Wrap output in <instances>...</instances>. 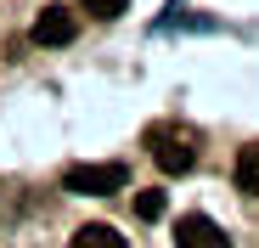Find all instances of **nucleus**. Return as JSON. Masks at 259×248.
<instances>
[{"mask_svg":"<svg viewBox=\"0 0 259 248\" xmlns=\"http://www.w3.org/2000/svg\"><path fill=\"white\" fill-rule=\"evenodd\" d=\"M147 147H152V163H158L163 175L197 170V136L181 130V124H152V130H147Z\"/></svg>","mask_w":259,"mask_h":248,"instance_id":"1","label":"nucleus"},{"mask_svg":"<svg viewBox=\"0 0 259 248\" xmlns=\"http://www.w3.org/2000/svg\"><path fill=\"white\" fill-rule=\"evenodd\" d=\"M124 186H130L124 163H73V170H62V192H73V197H113Z\"/></svg>","mask_w":259,"mask_h":248,"instance_id":"2","label":"nucleus"},{"mask_svg":"<svg viewBox=\"0 0 259 248\" xmlns=\"http://www.w3.org/2000/svg\"><path fill=\"white\" fill-rule=\"evenodd\" d=\"M79 34V12L73 6H46L34 17V46H68Z\"/></svg>","mask_w":259,"mask_h":248,"instance_id":"3","label":"nucleus"},{"mask_svg":"<svg viewBox=\"0 0 259 248\" xmlns=\"http://www.w3.org/2000/svg\"><path fill=\"white\" fill-rule=\"evenodd\" d=\"M175 237H181V248H231V237L214 226L208 215H181Z\"/></svg>","mask_w":259,"mask_h":248,"instance_id":"4","label":"nucleus"},{"mask_svg":"<svg viewBox=\"0 0 259 248\" xmlns=\"http://www.w3.org/2000/svg\"><path fill=\"white\" fill-rule=\"evenodd\" d=\"M237 192L259 197V141H248V147L237 152Z\"/></svg>","mask_w":259,"mask_h":248,"instance_id":"5","label":"nucleus"},{"mask_svg":"<svg viewBox=\"0 0 259 248\" xmlns=\"http://www.w3.org/2000/svg\"><path fill=\"white\" fill-rule=\"evenodd\" d=\"M68 248H130L113 226H79L73 237H68Z\"/></svg>","mask_w":259,"mask_h":248,"instance_id":"6","label":"nucleus"},{"mask_svg":"<svg viewBox=\"0 0 259 248\" xmlns=\"http://www.w3.org/2000/svg\"><path fill=\"white\" fill-rule=\"evenodd\" d=\"M163 209H169L163 192H136V215H141V220H163Z\"/></svg>","mask_w":259,"mask_h":248,"instance_id":"7","label":"nucleus"},{"mask_svg":"<svg viewBox=\"0 0 259 248\" xmlns=\"http://www.w3.org/2000/svg\"><path fill=\"white\" fill-rule=\"evenodd\" d=\"M124 6H130V0H79V12H91V17H124Z\"/></svg>","mask_w":259,"mask_h":248,"instance_id":"8","label":"nucleus"}]
</instances>
